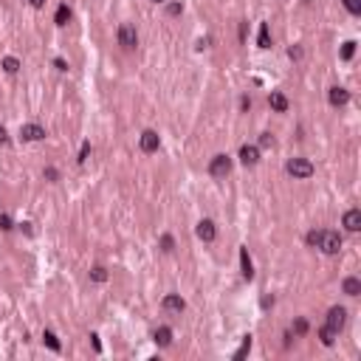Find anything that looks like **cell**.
Segmentation results:
<instances>
[{
    "instance_id": "484cf974",
    "label": "cell",
    "mask_w": 361,
    "mask_h": 361,
    "mask_svg": "<svg viewBox=\"0 0 361 361\" xmlns=\"http://www.w3.org/2000/svg\"><path fill=\"white\" fill-rule=\"evenodd\" d=\"M181 12H184V3H181V0H172L170 6H167V15L170 17H178Z\"/></svg>"
},
{
    "instance_id": "30bf717a",
    "label": "cell",
    "mask_w": 361,
    "mask_h": 361,
    "mask_svg": "<svg viewBox=\"0 0 361 361\" xmlns=\"http://www.w3.org/2000/svg\"><path fill=\"white\" fill-rule=\"evenodd\" d=\"M268 105H271V110H274V113H288L291 102H288V96H285V93H279V91H271V96H268Z\"/></svg>"
},
{
    "instance_id": "3957f363",
    "label": "cell",
    "mask_w": 361,
    "mask_h": 361,
    "mask_svg": "<svg viewBox=\"0 0 361 361\" xmlns=\"http://www.w3.org/2000/svg\"><path fill=\"white\" fill-rule=\"evenodd\" d=\"M229 172H232V158L229 156L220 153V156H214L212 161H209V175L212 178H226Z\"/></svg>"
},
{
    "instance_id": "9a60e30c",
    "label": "cell",
    "mask_w": 361,
    "mask_h": 361,
    "mask_svg": "<svg viewBox=\"0 0 361 361\" xmlns=\"http://www.w3.org/2000/svg\"><path fill=\"white\" fill-rule=\"evenodd\" d=\"M153 339H156V344H158V347H170V344H172V327L161 325L156 333H153Z\"/></svg>"
},
{
    "instance_id": "5b68a950",
    "label": "cell",
    "mask_w": 361,
    "mask_h": 361,
    "mask_svg": "<svg viewBox=\"0 0 361 361\" xmlns=\"http://www.w3.org/2000/svg\"><path fill=\"white\" fill-rule=\"evenodd\" d=\"M119 45H121V48H127V51L138 45V34H135V29L130 26V23L119 26Z\"/></svg>"
},
{
    "instance_id": "4dcf8cb0",
    "label": "cell",
    "mask_w": 361,
    "mask_h": 361,
    "mask_svg": "<svg viewBox=\"0 0 361 361\" xmlns=\"http://www.w3.org/2000/svg\"><path fill=\"white\" fill-rule=\"evenodd\" d=\"M88 156H91V144H82V150H79V164H85L88 161Z\"/></svg>"
},
{
    "instance_id": "e0dca14e",
    "label": "cell",
    "mask_w": 361,
    "mask_h": 361,
    "mask_svg": "<svg viewBox=\"0 0 361 361\" xmlns=\"http://www.w3.org/2000/svg\"><path fill=\"white\" fill-rule=\"evenodd\" d=\"M336 336H339V333H336V330H330V327H322V330H319V339H322V344H325V347H333V344H336Z\"/></svg>"
},
{
    "instance_id": "7c38bea8",
    "label": "cell",
    "mask_w": 361,
    "mask_h": 361,
    "mask_svg": "<svg viewBox=\"0 0 361 361\" xmlns=\"http://www.w3.org/2000/svg\"><path fill=\"white\" fill-rule=\"evenodd\" d=\"M341 226H344L347 229V232H358V229H361V212H358V209H347V212H344V218H341Z\"/></svg>"
},
{
    "instance_id": "7402d4cb",
    "label": "cell",
    "mask_w": 361,
    "mask_h": 361,
    "mask_svg": "<svg viewBox=\"0 0 361 361\" xmlns=\"http://www.w3.org/2000/svg\"><path fill=\"white\" fill-rule=\"evenodd\" d=\"M161 251H167V254L175 251V237L172 234H161Z\"/></svg>"
},
{
    "instance_id": "277c9868",
    "label": "cell",
    "mask_w": 361,
    "mask_h": 361,
    "mask_svg": "<svg viewBox=\"0 0 361 361\" xmlns=\"http://www.w3.org/2000/svg\"><path fill=\"white\" fill-rule=\"evenodd\" d=\"M325 325L330 327V330L339 333L341 327L347 325V311H344V308H339V305H336V308H330V311H327V322H325Z\"/></svg>"
},
{
    "instance_id": "cb8c5ba5",
    "label": "cell",
    "mask_w": 361,
    "mask_h": 361,
    "mask_svg": "<svg viewBox=\"0 0 361 361\" xmlns=\"http://www.w3.org/2000/svg\"><path fill=\"white\" fill-rule=\"evenodd\" d=\"M248 350H251V336H243V344H240V350L234 353V361H240L243 355H248Z\"/></svg>"
},
{
    "instance_id": "5bb4252c",
    "label": "cell",
    "mask_w": 361,
    "mask_h": 361,
    "mask_svg": "<svg viewBox=\"0 0 361 361\" xmlns=\"http://www.w3.org/2000/svg\"><path fill=\"white\" fill-rule=\"evenodd\" d=\"M240 271H243V279H251V276H254V262L248 257V248H240Z\"/></svg>"
},
{
    "instance_id": "8992f818",
    "label": "cell",
    "mask_w": 361,
    "mask_h": 361,
    "mask_svg": "<svg viewBox=\"0 0 361 361\" xmlns=\"http://www.w3.org/2000/svg\"><path fill=\"white\" fill-rule=\"evenodd\" d=\"M138 147H141V153H158V147H161V138H158L156 130H144L141 138H138Z\"/></svg>"
},
{
    "instance_id": "8d00e7d4",
    "label": "cell",
    "mask_w": 361,
    "mask_h": 361,
    "mask_svg": "<svg viewBox=\"0 0 361 361\" xmlns=\"http://www.w3.org/2000/svg\"><path fill=\"white\" fill-rule=\"evenodd\" d=\"M29 3H31V6H34V9H40V6H45V0H29Z\"/></svg>"
},
{
    "instance_id": "7a4b0ae2",
    "label": "cell",
    "mask_w": 361,
    "mask_h": 361,
    "mask_svg": "<svg viewBox=\"0 0 361 361\" xmlns=\"http://www.w3.org/2000/svg\"><path fill=\"white\" fill-rule=\"evenodd\" d=\"M316 248H322L325 254H339L341 251V234L339 232H322Z\"/></svg>"
},
{
    "instance_id": "4316f807",
    "label": "cell",
    "mask_w": 361,
    "mask_h": 361,
    "mask_svg": "<svg viewBox=\"0 0 361 361\" xmlns=\"http://www.w3.org/2000/svg\"><path fill=\"white\" fill-rule=\"evenodd\" d=\"M353 54H355V43L350 40V43L341 45V59H353Z\"/></svg>"
},
{
    "instance_id": "f546056e",
    "label": "cell",
    "mask_w": 361,
    "mask_h": 361,
    "mask_svg": "<svg viewBox=\"0 0 361 361\" xmlns=\"http://www.w3.org/2000/svg\"><path fill=\"white\" fill-rule=\"evenodd\" d=\"M0 229H3V232H12V229H15V223H12L9 214H0Z\"/></svg>"
},
{
    "instance_id": "52a82bcc",
    "label": "cell",
    "mask_w": 361,
    "mask_h": 361,
    "mask_svg": "<svg viewBox=\"0 0 361 361\" xmlns=\"http://www.w3.org/2000/svg\"><path fill=\"white\" fill-rule=\"evenodd\" d=\"M161 308L167 313H184L186 311V302H184L181 294H167V297L161 299Z\"/></svg>"
},
{
    "instance_id": "74e56055",
    "label": "cell",
    "mask_w": 361,
    "mask_h": 361,
    "mask_svg": "<svg viewBox=\"0 0 361 361\" xmlns=\"http://www.w3.org/2000/svg\"><path fill=\"white\" fill-rule=\"evenodd\" d=\"M153 3H167V0H153Z\"/></svg>"
},
{
    "instance_id": "44dd1931",
    "label": "cell",
    "mask_w": 361,
    "mask_h": 361,
    "mask_svg": "<svg viewBox=\"0 0 361 361\" xmlns=\"http://www.w3.org/2000/svg\"><path fill=\"white\" fill-rule=\"evenodd\" d=\"M0 68H3L6 74H17V71H20V59H17V57H6L3 62H0Z\"/></svg>"
},
{
    "instance_id": "6da1fadb",
    "label": "cell",
    "mask_w": 361,
    "mask_h": 361,
    "mask_svg": "<svg viewBox=\"0 0 361 361\" xmlns=\"http://www.w3.org/2000/svg\"><path fill=\"white\" fill-rule=\"evenodd\" d=\"M285 170H288L291 178H297V181H305V178H311L313 172H316V170H313V164L308 161V158H291Z\"/></svg>"
},
{
    "instance_id": "9c48e42d",
    "label": "cell",
    "mask_w": 361,
    "mask_h": 361,
    "mask_svg": "<svg viewBox=\"0 0 361 361\" xmlns=\"http://www.w3.org/2000/svg\"><path fill=\"white\" fill-rule=\"evenodd\" d=\"M327 102H330L333 107H344L347 102H350V91H347V88H330V91H327Z\"/></svg>"
},
{
    "instance_id": "ba28073f",
    "label": "cell",
    "mask_w": 361,
    "mask_h": 361,
    "mask_svg": "<svg viewBox=\"0 0 361 361\" xmlns=\"http://www.w3.org/2000/svg\"><path fill=\"white\" fill-rule=\"evenodd\" d=\"M20 135H23V141H43L45 138V127L43 124H23L20 127Z\"/></svg>"
},
{
    "instance_id": "2e32d148",
    "label": "cell",
    "mask_w": 361,
    "mask_h": 361,
    "mask_svg": "<svg viewBox=\"0 0 361 361\" xmlns=\"http://www.w3.org/2000/svg\"><path fill=\"white\" fill-rule=\"evenodd\" d=\"M341 291H344L347 297H358V294H361V279H358V276H344Z\"/></svg>"
},
{
    "instance_id": "4fadbf2b",
    "label": "cell",
    "mask_w": 361,
    "mask_h": 361,
    "mask_svg": "<svg viewBox=\"0 0 361 361\" xmlns=\"http://www.w3.org/2000/svg\"><path fill=\"white\" fill-rule=\"evenodd\" d=\"M198 237L203 243H212L214 237H218V226H214L212 220H200L198 223Z\"/></svg>"
},
{
    "instance_id": "83f0119b",
    "label": "cell",
    "mask_w": 361,
    "mask_h": 361,
    "mask_svg": "<svg viewBox=\"0 0 361 361\" xmlns=\"http://www.w3.org/2000/svg\"><path fill=\"white\" fill-rule=\"evenodd\" d=\"M305 333H308V322H305V319H297V322H294V336H305Z\"/></svg>"
},
{
    "instance_id": "ac0fdd59",
    "label": "cell",
    "mask_w": 361,
    "mask_h": 361,
    "mask_svg": "<svg viewBox=\"0 0 361 361\" xmlns=\"http://www.w3.org/2000/svg\"><path fill=\"white\" fill-rule=\"evenodd\" d=\"M68 20H71V9L62 3V6L57 9V15H54V23H57V26H68Z\"/></svg>"
},
{
    "instance_id": "d4e9b609",
    "label": "cell",
    "mask_w": 361,
    "mask_h": 361,
    "mask_svg": "<svg viewBox=\"0 0 361 361\" xmlns=\"http://www.w3.org/2000/svg\"><path fill=\"white\" fill-rule=\"evenodd\" d=\"M341 3H344V9L350 15H355V17L361 15V0H341Z\"/></svg>"
},
{
    "instance_id": "ffe728a7",
    "label": "cell",
    "mask_w": 361,
    "mask_h": 361,
    "mask_svg": "<svg viewBox=\"0 0 361 361\" xmlns=\"http://www.w3.org/2000/svg\"><path fill=\"white\" fill-rule=\"evenodd\" d=\"M257 45L260 48H271V34H268V23L260 26V37H257Z\"/></svg>"
},
{
    "instance_id": "1f68e13d",
    "label": "cell",
    "mask_w": 361,
    "mask_h": 361,
    "mask_svg": "<svg viewBox=\"0 0 361 361\" xmlns=\"http://www.w3.org/2000/svg\"><path fill=\"white\" fill-rule=\"evenodd\" d=\"M43 175H45V181H51V184H54V181H59V172L54 170V167H48V170H45Z\"/></svg>"
},
{
    "instance_id": "d590c367",
    "label": "cell",
    "mask_w": 361,
    "mask_h": 361,
    "mask_svg": "<svg viewBox=\"0 0 361 361\" xmlns=\"http://www.w3.org/2000/svg\"><path fill=\"white\" fill-rule=\"evenodd\" d=\"M6 141H9V135H6V127L0 124V144H6Z\"/></svg>"
},
{
    "instance_id": "603a6c76",
    "label": "cell",
    "mask_w": 361,
    "mask_h": 361,
    "mask_svg": "<svg viewBox=\"0 0 361 361\" xmlns=\"http://www.w3.org/2000/svg\"><path fill=\"white\" fill-rule=\"evenodd\" d=\"M91 279L93 282H107V268L105 265H96V268L91 271Z\"/></svg>"
},
{
    "instance_id": "e575fe53",
    "label": "cell",
    "mask_w": 361,
    "mask_h": 361,
    "mask_svg": "<svg viewBox=\"0 0 361 361\" xmlns=\"http://www.w3.org/2000/svg\"><path fill=\"white\" fill-rule=\"evenodd\" d=\"M54 65H57L59 71H68V62H65V59H62V57H57V59H54Z\"/></svg>"
},
{
    "instance_id": "d6a6232c",
    "label": "cell",
    "mask_w": 361,
    "mask_h": 361,
    "mask_svg": "<svg viewBox=\"0 0 361 361\" xmlns=\"http://www.w3.org/2000/svg\"><path fill=\"white\" fill-rule=\"evenodd\" d=\"M271 144H274L271 133H262V135H260V147H271Z\"/></svg>"
},
{
    "instance_id": "8fae6325",
    "label": "cell",
    "mask_w": 361,
    "mask_h": 361,
    "mask_svg": "<svg viewBox=\"0 0 361 361\" xmlns=\"http://www.w3.org/2000/svg\"><path fill=\"white\" fill-rule=\"evenodd\" d=\"M240 161L246 164V167H254V164L260 161V147H257V144H243L240 147Z\"/></svg>"
},
{
    "instance_id": "f1b7e54d",
    "label": "cell",
    "mask_w": 361,
    "mask_h": 361,
    "mask_svg": "<svg viewBox=\"0 0 361 361\" xmlns=\"http://www.w3.org/2000/svg\"><path fill=\"white\" fill-rule=\"evenodd\" d=\"M319 237H322V232H316V229H313V232H308V237H305V243H308V246H311V248H316V246H319Z\"/></svg>"
},
{
    "instance_id": "836d02e7",
    "label": "cell",
    "mask_w": 361,
    "mask_h": 361,
    "mask_svg": "<svg viewBox=\"0 0 361 361\" xmlns=\"http://www.w3.org/2000/svg\"><path fill=\"white\" fill-rule=\"evenodd\" d=\"M288 57H291V59H299V57H302V48H297V45H294V48H288Z\"/></svg>"
},
{
    "instance_id": "d6986e66",
    "label": "cell",
    "mask_w": 361,
    "mask_h": 361,
    "mask_svg": "<svg viewBox=\"0 0 361 361\" xmlns=\"http://www.w3.org/2000/svg\"><path fill=\"white\" fill-rule=\"evenodd\" d=\"M43 344H45V347H51L54 353H59V350H62V344H59V339H57V336H54V333H51V330H45V333H43Z\"/></svg>"
}]
</instances>
